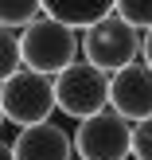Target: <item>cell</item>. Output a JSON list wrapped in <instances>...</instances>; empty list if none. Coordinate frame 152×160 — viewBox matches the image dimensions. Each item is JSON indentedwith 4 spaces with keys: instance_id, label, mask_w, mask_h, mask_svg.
I'll return each instance as SVG.
<instances>
[{
    "instance_id": "obj_11",
    "label": "cell",
    "mask_w": 152,
    "mask_h": 160,
    "mask_svg": "<svg viewBox=\"0 0 152 160\" xmlns=\"http://www.w3.org/2000/svg\"><path fill=\"white\" fill-rule=\"evenodd\" d=\"M117 12H121L125 20H133L140 31L152 28V0H117Z\"/></svg>"
},
{
    "instance_id": "obj_7",
    "label": "cell",
    "mask_w": 152,
    "mask_h": 160,
    "mask_svg": "<svg viewBox=\"0 0 152 160\" xmlns=\"http://www.w3.org/2000/svg\"><path fill=\"white\" fill-rule=\"evenodd\" d=\"M20 160H74V137L55 121H39V125H23L12 141Z\"/></svg>"
},
{
    "instance_id": "obj_4",
    "label": "cell",
    "mask_w": 152,
    "mask_h": 160,
    "mask_svg": "<svg viewBox=\"0 0 152 160\" xmlns=\"http://www.w3.org/2000/svg\"><path fill=\"white\" fill-rule=\"evenodd\" d=\"M0 109L12 125H39L51 121V113L59 109V98H55V74H43V70H16V74L4 78V94H0Z\"/></svg>"
},
{
    "instance_id": "obj_6",
    "label": "cell",
    "mask_w": 152,
    "mask_h": 160,
    "mask_svg": "<svg viewBox=\"0 0 152 160\" xmlns=\"http://www.w3.org/2000/svg\"><path fill=\"white\" fill-rule=\"evenodd\" d=\"M109 106L117 113H125L129 121H148L152 117V67L148 62H129V67L113 70Z\"/></svg>"
},
{
    "instance_id": "obj_5",
    "label": "cell",
    "mask_w": 152,
    "mask_h": 160,
    "mask_svg": "<svg viewBox=\"0 0 152 160\" xmlns=\"http://www.w3.org/2000/svg\"><path fill=\"white\" fill-rule=\"evenodd\" d=\"M74 148L82 160H129L133 156V125L113 106L86 117L74 133Z\"/></svg>"
},
{
    "instance_id": "obj_2",
    "label": "cell",
    "mask_w": 152,
    "mask_h": 160,
    "mask_svg": "<svg viewBox=\"0 0 152 160\" xmlns=\"http://www.w3.org/2000/svg\"><path fill=\"white\" fill-rule=\"evenodd\" d=\"M109 90H113V74L101 70L98 62H90V59H82V62L74 59L66 70L55 74L59 109L66 117H78V121H86V117L109 109Z\"/></svg>"
},
{
    "instance_id": "obj_9",
    "label": "cell",
    "mask_w": 152,
    "mask_h": 160,
    "mask_svg": "<svg viewBox=\"0 0 152 160\" xmlns=\"http://www.w3.org/2000/svg\"><path fill=\"white\" fill-rule=\"evenodd\" d=\"M43 16V0H0V20L4 28H27Z\"/></svg>"
},
{
    "instance_id": "obj_10",
    "label": "cell",
    "mask_w": 152,
    "mask_h": 160,
    "mask_svg": "<svg viewBox=\"0 0 152 160\" xmlns=\"http://www.w3.org/2000/svg\"><path fill=\"white\" fill-rule=\"evenodd\" d=\"M0 70L8 74H16V70H23V43H20V28H4L0 31Z\"/></svg>"
},
{
    "instance_id": "obj_12",
    "label": "cell",
    "mask_w": 152,
    "mask_h": 160,
    "mask_svg": "<svg viewBox=\"0 0 152 160\" xmlns=\"http://www.w3.org/2000/svg\"><path fill=\"white\" fill-rule=\"evenodd\" d=\"M133 156L137 160H152V117L133 125Z\"/></svg>"
},
{
    "instance_id": "obj_1",
    "label": "cell",
    "mask_w": 152,
    "mask_h": 160,
    "mask_svg": "<svg viewBox=\"0 0 152 160\" xmlns=\"http://www.w3.org/2000/svg\"><path fill=\"white\" fill-rule=\"evenodd\" d=\"M20 43H23V67L43 70V74H59L82 51V39H78V28L55 20V16H39L27 28H20Z\"/></svg>"
},
{
    "instance_id": "obj_8",
    "label": "cell",
    "mask_w": 152,
    "mask_h": 160,
    "mask_svg": "<svg viewBox=\"0 0 152 160\" xmlns=\"http://www.w3.org/2000/svg\"><path fill=\"white\" fill-rule=\"evenodd\" d=\"M43 12L70 23V28H78V31H86L90 23L117 12V0H43Z\"/></svg>"
},
{
    "instance_id": "obj_3",
    "label": "cell",
    "mask_w": 152,
    "mask_h": 160,
    "mask_svg": "<svg viewBox=\"0 0 152 160\" xmlns=\"http://www.w3.org/2000/svg\"><path fill=\"white\" fill-rule=\"evenodd\" d=\"M145 51V35L133 20H125L121 12H109L105 20L90 23L82 31V55L90 62H98L101 70H121L129 62H137V55Z\"/></svg>"
},
{
    "instance_id": "obj_14",
    "label": "cell",
    "mask_w": 152,
    "mask_h": 160,
    "mask_svg": "<svg viewBox=\"0 0 152 160\" xmlns=\"http://www.w3.org/2000/svg\"><path fill=\"white\" fill-rule=\"evenodd\" d=\"M0 160H20V156H16V148H12V141H4V148H0Z\"/></svg>"
},
{
    "instance_id": "obj_13",
    "label": "cell",
    "mask_w": 152,
    "mask_h": 160,
    "mask_svg": "<svg viewBox=\"0 0 152 160\" xmlns=\"http://www.w3.org/2000/svg\"><path fill=\"white\" fill-rule=\"evenodd\" d=\"M140 55H145V62H148V67H152V28L145 31V51H140Z\"/></svg>"
}]
</instances>
